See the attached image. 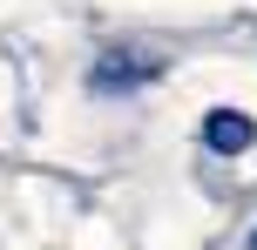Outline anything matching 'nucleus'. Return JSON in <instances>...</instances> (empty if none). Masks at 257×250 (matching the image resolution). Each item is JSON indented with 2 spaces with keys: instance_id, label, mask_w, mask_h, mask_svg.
<instances>
[{
  "instance_id": "obj_2",
  "label": "nucleus",
  "mask_w": 257,
  "mask_h": 250,
  "mask_svg": "<svg viewBox=\"0 0 257 250\" xmlns=\"http://www.w3.org/2000/svg\"><path fill=\"white\" fill-rule=\"evenodd\" d=\"M250 142H257V122L244 115V108H210V115H203V149H217V156H244Z\"/></svg>"
},
{
  "instance_id": "obj_3",
  "label": "nucleus",
  "mask_w": 257,
  "mask_h": 250,
  "mask_svg": "<svg viewBox=\"0 0 257 250\" xmlns=\"http://www.w3.org/2000/svg\"><path fill=\"white\" fill-rule=\"evenodd\" d=\"M250 250H257V230H250Z\"/></svg>"
},
{
  "instance_id": "obj_1",
  "label": "nucleus",
  "mask_w": 257,
  "mask_h": 250,
  "mask_svg": "<svg viewBox=\"0 0 257 250\" xmlns=\"http://www.w3.org/2000/svg\"><path fill=\"white\" fill-rule=\"evenodd\" d=\"M156 75H163V61H156V54L115 48V54H102V61L88 68V88H136V81H156Z\"/></svg>"
}]
</instances>
